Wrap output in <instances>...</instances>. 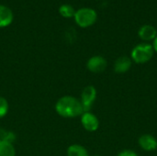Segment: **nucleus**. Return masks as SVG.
I'll return each mask as SVG.
<instances>
[{
    "label": "nucleus",
    "mask_w": 157,
    "mask_h": 156,
    "mask_svg": "<svg viewBox=\"0 0 157 156\" xmlns=\"http://www.w3.org/2000/svg\"><path fill=\"white\" fill-rule=\"evenodd\" d=\"M55 111L63 118L73 119L81 116L84 108L79 99L72 96H64L56 102Z\"/></svg>",
    "instance_id": "nucleus-1"
},
{
    "label": "nucleus",
    "mask_w": 157,
    "mask_h": 156,
    "mask_svg": "<svg viewBox=\"0 0 157 156\" xmlns=\"http://www.w3.org/2000/svg\"><path fill=\"white\" fill-rule=\"evenodd\" d=\"M155 51L149 43H140L136 45L131 52V59L136 63L143 64L148 63L154 56Z\"/></svg>",
    "instance_id": "nucleus-2"
},
{
    "label": "nucleus",
    "mask_w": 157,
    "mask_h": 156,
    "mask_svg": "<svg viewBox=\"0 0 157 156\" xmlns=\"http://www.w3.org/2000/svg\"><path fill=\"white\" fill-rule=\"evenodd\" d=\"M98 18L97 12L88 7H84L81 9H78L75 11V19L78 26L81 28H87L92 26Z\"/></svg>",
    "instance_id": "nucleus-3"
},
{
    "label": "nucleus",
    "mask_w": 157,
    "mask_h": 156,
    "mask_svg": "<svg viewBox=\"0 0 157 156\" xmlns=\"http://www.w3.org/2000/svg\"><path fill=\"white\" fill-rule=\"evenodd\" d=\"M96 98H97V89L94 86H87L83 89L81 93L80 102L83 106L84 112L90 111L94 102L96 101Z\"/></svg>",
    "instance_id": "nucleus-4"
},
{
    "label": "nucleus",
    "mask_w": 157,
    "mask_h": 156,
    "mask_svg": "<svg viewBox=\"0 0 157 156\" xmlns=\"http://www.w3.org/2000/svg\"><path fill=\"white\" fill-rule=\"evenodd\" d=\"M108 66L107 60L100 55H95L88 59L86 68L93 74H100L106 70Z\"/></svg>",
    "instance_id": "nucleus-5"
},
{
    "label": "nucleus",
    "mask_w": 157,
    "mask_h": 156,
    "mask_svg": "<svg viewBox=\"0 0 157 156\" xmlns=\"http://www.w3.org/2000/svg\"><path fill=\"white\" fill-rule=\"evenodd\" d=\"M81 124L83 128L89 132H94L99 128V120L98 117L90 111L84 112L81 115Z\"/></svg>",
    "instance_id": "nucleus-6"
},
{
    "label": "nucleus",
    "mask_w": 157,
    "mask_h": 156,
    "mask_svg": "<svg viewBox=\"0 0 157 156\" xmlns=\"http://www.w3.org/2000/svg\"><path fill=\"white\" fill-rule=\"evenodd\" d=\"M139 146L145 152H153L157 149L156 138L151 134H143L138 139Z\"/></svg>",
    "instance_id": "nucleus-7"
},
{
    "label": "nucleus",
    "mask_w": 157,
    "mask_h": 156,
    "mask_svg": "<svg viewBox=\"0 0 157 156\" xmlns=\"http://www.w3.org/2000/svg\"><path fill=\"white\" fill-rule=\"evenodd\" d=\"M132 64V61L131 57L128 56H121L114 63V72L117 74H124L127 73Z\"/></svg>",
    "instance_id": "nucleus-8"
},
{
    "label": "nucleus",
    "mask_w": 157,
    "mask_h": 156,
    "mask_svg": "<svg viewBox=\"0 0 157 156\" xmlns=\"http://www.w3.org/2000/svg\"><path fill=\"white\" fill-rule=\"evenodd\" d=\"M138 35L141 40L144 41L154 40L157 36L156 29L152 25H144L140 28Z\"/></svg>",
    "instance_id": "nucleus-9"
},
{
    "label": "nucleus",
    "mask_w": 157,
    "mask_h": 156,
    "mask_svg": "<svg viewBox=\"0 0 157 156\" xmlns=\"http://www.w3.org/2000/svg\"><path fill=\"white\" fill-rule=\"evenodd\" d=\"M13 20V13L6 6L0 5V28H5L11 24Z\"/></svg>",
    "instance_id": "nucleus-10"
},
{
    "label": "nucleus",
    "mask_w": 157,
    "mask_h": 156,
    "mask_svg": "<svg viewBox=\"0 0 157 156\" xmlns=\"http://www.w3.org/2000/svg\"><path fill=\"white\" fill-rule=\"evenodd\" d=\"M0 156H16V150L11 142L0 140Z\"/></svg>",
    "instance_id": "nucleus-11"
},
{
    "label": "nucleus",
    "mask_w": 157,
    "mask_h": 156,
    "mask_svg": "<svg viewBox=\"0 0 157 156\" xmlns=\"http://www.w3.org/2000/svg\"><path fill=\"white\" fill-rule=\"evenodd\" d=\"M67 156H89V154L83 145L72 144L67 149Z\"/></svg>",
    "instance_id": "nucleus-12"
},
{
    "label": "nucleus",
    "mask_w": 157,
    "mask_h": 156,
    "mask_svg": "<svg viewBox=\"0 0 157 156\" xmlns=\"http://www.w3.org/2000/svg\"><path fill=\"white\" fill-rule=\"evenodd\" d=\"M59 12L64 17H75V8L70 5H63V6H61L60 8H59Z\"/></svg>",
    "instance_id": "nucleus-13"
},
{
    "label": "nucleus",
    "mask_w": 157,
    "mask_h": 156,
    "mask_svg": "<svg viewBox=\"0 0 157 156\" xmlns=\"http://www.w3.org/2000/svg\"><path fill=\"white\" fill-rule=\"evenodd\" d=\"M8 112V102L7 100L3 97H0V119L4 118Z\"/></svg>",
    "instance_id": "nucleus-14"
},
{
    "label": "nucleus",
    "mask_w": 157,
    "mask_h": 156,
    "mask_svg": "<svg viewBox=\"0 0 157 156\" xmlns=\"http://www.w3.org/2000/svg\"><path fill=\"white\" fill-rule=\"evenodd\" d=\"M117 156H138L137 153L134 152L133 150H130V149H125L122 150L121 152H120Z\"/></svg>",
    "instance_id": "nucleus-15"
},
{
    "label": "nucleus",
    "mask_w": 157,
    "mask_h": 156,
    "mask_svg": "<svg viewBox=\"0 0 157 156\" xmlns=\"http://www.w3.org/2000/svg\"><path fill=\"white\" fill-rule=\"evenodd\" d=\"M153 48H154V51H155V52H157V36L156 38L154 40V42H153Z\"/></svg>",
    "instance_id": "nucleus-16"
},
{
    "label": "nucleus",
    "mask_w": 157,
    "mask_h": 156,
    "mask_svg": "<svg viewBox=\"0 0 157 156\" xmlns=\"http://www.w3.org/2000/svg\"><path fill=\"white\" fill-rule=\"evenodd\" d=\"M93 156H99V155H93Z\"/></svg>",
    "instance_id": "nucleus-17"
}]
</instances>
